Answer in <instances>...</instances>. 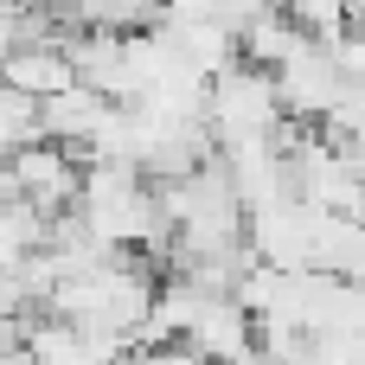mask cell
<instances>
[{"mask_svg":"<svg viewBox=\"0 0 365 365\" xmlns=\"http://www.w3.org/2000/svg\"><path fill=\"white\" fill-rule=\"evenodd\" d=\"M0 77H6V90H19V96H32V103H45V96H58V90H71V83H77L64 38L13 45V51L0 58Z\"/></svg>","mask_w":365,"mask_h":365,"instance_id":"cell-4","label":"cell"},{"mask_svg":"<svg viewBox=\"0 0 365 365\" xmlns=\"http://www.w3.org/2000/svg\"><path fill=\"white\" fill-rule=\"evenodd\" d=\"M282 13L308 32V38H321V45H334L346 26H359V0H282Z\"/></svg>","mask_w":365,"mask_h":365,"instance_id":"cell-5","label":"cell"},{"mask_svg":"<svg viewBox=\"0 0 365 365\" xmlns=\"http://www.w3.org/2000/svg\"><path fill=\"white\" fill-rule=\"evenodd\" d=\"M71 218L109 250H141L154 263L167 257V225H160L154 180L141 167H128V160H83Z\"/></svg>","mask_w":365,"mask_h":365,"instance_id":"cell-1","label":"cell"},{"mask_svg":"<svg viewBox=\"0 0 365 365\" xmlns=\"http://www.w3.org/2000/svg\"><path fill=\"white\" fill-rule=\"evenodd\" d=\"M0 90H6V77H0Z\"/></svg>","mask_w":365,"mask_h":365,"instance_id":"cell-6","label":"cell"},{"mask_svg":"<svg viewBox=\"0 0 365 365\" xmlns=\"http://www.w3.org/2000/svg\"><path fill=\"white\" fill-rule=\"evenodd\" d=\"M205 128L212 148H237V141H282L289 115L276 103V77L263 64H225L218 77H205Z\"/></svg>","mask_w":365,"mask_h":365,"instance_id":"cell-2","label":"cell"},{"mask_svg":"<svg viewBox=\"0 0 365 365\" xmlns=\"http://www.w3.org/2000/svg\"><path fill=\"white\" fill-rule=\"evenodd\" d=\"M269 77H276V103H282V115L302 122V128L327 122L334 103L353 90L346 71H340V58H334V45H321V38H302L282 64H269Z\"/></svg>","mask_w":365,"mask_h":365,"instance_id":"cell-3","label":"cell"}]
</instances>
